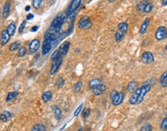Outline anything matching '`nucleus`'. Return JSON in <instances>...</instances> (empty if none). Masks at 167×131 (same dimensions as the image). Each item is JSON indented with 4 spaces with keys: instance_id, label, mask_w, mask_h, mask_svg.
Segmentation results:
<instances>
[{
    "instance_id": "nucleus-47",
    "label": "nucleus",
    "mask_w": 167,
    "mask_h": 131,
    "mask_svg": "<svg viewBox=\"0 0 167 131\" xmlns=\"http://www.w3.org/2000/svg\"><path fill=\"white\" fill-rule=\"evenodd\" d=\"M166 50H167V44H166Z\"/></svg>"
},
{
    "instance_id": "nucleus-12",
    "label": "nucleus",
    "mask_w": 167,
    "mask_h": 131,
    "mask_svg": "<svg viewBox=\"0 0 167 131\" xmlns=\"http://www.w3.org/2000/svg\"><path fill=\"white\" fill-rule=\"evenodd\" d=\"M10 6H11V4H10V1L7 0L5 3L4 5H3V16L4 19H6L8 18V16H10Z\"/></svg>"
},
{
    "instance_id": "nucleus-33",
    "label": "nucleus",
    "mask_w": 167,
    "mask_h": 131,
    "mask_svg": "<svg viewBox=\"0 0 167 131\" xmlns=\"http://www.w3.org/2000/svg\"><path fill=\"white\" fill-rule=\"evenodd\" d=\"M43 0H33V6L36 10H38L41 6Z\"/></svg>"
},
{
    "instance_id": "nucleus-9",
    "label": "nucleus",
    "mask_w": 167,
    "mask_h": 131,
    "mask_svg": "<svg viewBox=\"0 0 167 131\" xmlns=\"http://www.w3.org/2000/svg\"><path fill=\"white\" fill-rule=\"evenodd\" d=\"M70 46H71V44L69 41H64V43H62L60 45L59 48H58V50L60 53L62 57L64 56H66L67 52L69 50V48H70Z\"/></svg>"
},
{
    "instance_id": "nucleus-14",
    "label": "nucleus",
    "mask_w": 167,
    "mask_h": 131,
    "mask_svg": "<svg viewBox=\"0 0 167 131\" xmlns=\"http://www.w3.org/2000/svg\"><path fill=\"white\" fill-rule=\"evenodd\" d=\"M106 86L104 84H101L98 87H96L95 89H92L93 90V93L94 96H100V95L103 94L106 90Z\"/></svg>"
},
{
    "instance_id": "nucleus-27",
    "label": "nucleus",
    "mask_w": 167,
    "mask_h": 131,
    "mask_svg": "<svg viewBox=\"0 0 167 131\" xmlns=\"http://www.w3.org/2000/svg\"><path fill=\"white\" fill-rule=\"evenodd\" d=\"M125 33H124L121 32V31L118 30V31L116 32L115 36V38L116 41L118 43L121 42V41L122 40L123 38H124V37H125Z\"/></svg>"
},
{
    "instance_id": "nucleus-19",
    "label": "nucleus",
    "mask_w": 167,
    "mask_h": 131,
    "mask_svg": "<svg viewBox=\"0 0 167 131\" xmlns=\"http://www.w3.org/2000/svg\"><path fill=\"white\" fill-rule=\"evenodd\" d=\"M42 99L44 102H48L52 99V93L51 91H47L43 93L42 95Z\"/></svg>"
},
{
    "instance_id": "nucleus-6",
    "label": "nucleus",
    "mask_w": 167,
    "mask_h": 131,
    "mask_svg": "<svg viewBox=\"0 0 167 131\" xmlns=\"http://www.w3.org/2000/svg\"><path fill=\"white\" fill-rule=\"evenodd\" d=\"M142 61L146 64H150L153 63L154 62V56L152 55V52H144L143 54V56H142Z\"/></svg>"
},
{
    "instance_id": "nucleus-5",
    "label": "nucleus",
    "mask_w": 167,
    "mask_h": 131,
    "mask_svg": "<svg viewBox=\"0 0 167 131\" xmlns=\"http://www.w3.org/2000/svg\"><path fill=\"white\" fill-rule=\"evenodd\" d=\"M155 37L157 40H162L167 38V30L165 27H160L155 33Z\"/></svg>"
},
{
    "instance_id": "nucleus-26",
    "label": "nucleus",
    "mask_w": 167,
    "mask_h": 131,
    "mask_svg": "<svg viewBox=\"0 0 167 131\" xmlns=\"http://www.w3.org/2000/svg\"><path fill=\"white\" fill-rule=\"evenodd\" d=\"M32 131H47V130H46V127H45L44 125H43V124L41 123H38L33 126Z\"/></svg>"
},
{
    "instance_id": "nucleus-39",
    "label": "nucleus",
    "mask_w": 167,
    "mask_h": 131,
    "mask_svg": "<svg viewBox=\"0 0 167 131\" xmlns=\"http://www.w3.org/2000/svg\"><path fill=\"white\" fill-rule=\"evenodd\" d=\"M0 120L1 121L4 122V123H7L9 119H8V117L5 116V114L3 113H0Z\"/></svg>"
},
{
    "instance_id": "nucleus-38",
    "label": "nucleus",
    "mask_w": 167,
    "mask_h": 131,
    "mask_svg": "<svg viewBox=\"0 0 167 131\" xmlns=\"http://www.w3.org/2000/svg\"><path fill=\"white\" fill-rule=\"evenodd\" d=\"M82 109H83V104L81 103L80 106H79L76 109H75V111H74V116H77L80 114V113L81 112V110H82Z\"/></svg>"
},
{
    "instance_id": "nucleus-17",
    "label": "nucleus",
    "mask_w": 167,
    "mask_h": 131,
    "mask_svg": "<svg viewBox=\"0 0 167 131\" xmlns=\"http://www.w3.org/2000/svg\"><path fill=\"white\" fill-rule=\"evenodd\" d=\"M101 84H102L101 79H100V78H94V79H92L90 81V82H89V87H90V89H95L96 87L100 85Z\"/></svg>"
},
{
    "instance_id": "nucleus-1",
    "label": "nucleus",
    "mask_w": 167,
    "mask_h": 131,
    "mask_svg": "<svg viewBox=\"0 0 167 131\" xmlns=\"http://www.w3.org/2000/svg\"><path fill=\"white\" fill-rule=\"evenodd\" d=\"M63 24H64V18L62 17L61 15H58L52 21L49 30L51 32L59 33Z\"/></svg>"
},
{
    "instance_id": "nucleus-31",
    "label": "nucleus",
    "mask_w": 167,
    "mask_h": 131,
    "mask_svg": "<svg viewBox=\"0 0 167 131\" xmlns=\"http://www.w3.org/2000/svg\"><path fill=\"white\" fill-rule=\"evenodd\" d=\"M152 9H153V4H152V3L148 2L146 5H145V9H144V12L145 13H149L150 12H152Z\"/></svg>"
},
{
    "instance_id": "nucleus-3",
    "label": "nucleus",
    "mask_w": 167,
    "mask_h": 131,
    "mask_svg": "<svg viewBox=\"0 0 167 131\" xmlns=\"http://www.w3.org/2000/svg\"><path fill=\"white\" fill-rule=\"evenodd\" d=\"M150 89H151L150 83H149L148 82H144L142 87L140 88V93H139V96H138V98L137 104L142 103V102L145 99V95L147 94L148 92H149Z\"/></svg>"
},
{
    "instance_id": "nucleus-15",
    "label": "nucleus",
    "mask_w": 167,
    "mask_h": 131,
    "mask_svg": "<svg viewBox=\"0 0 167 131\" xmlns=\"http://www.w3.org/2000/svg\"><path fill=\"white\" fill-rule=\"evenodd\" d=\"M150 20L149 18H146L145 20V21L143 22V23L142 24L140 27V30H139V33L141 34H145L146 31L148 30V27H149V25Z\"/></svg>"
},
{
    "instance_id": "nucleus-30",
    "label": "nucleus",
    "mask_w": 167,
    "mask_h": 131,
    "mask_svg": "<svg viewBox=\"0 0 167 131\" xmlns=\"http://www.w3.org/2000/svg\"><path fill=\"white\" fill-rule=\"evenodd\" d=\"M82 86H83V82H81V81H79L76 83V84L74 85V91L77 92V93H78L80 91H81V89H82Z\"/></svg>"
},
{
    "instance_id": "nucleus-40",
    "label": "nucleus",
    "mask_w": 167,
    "mask_h": 131,
    "mask_svg": "<svg viewBox=\"0 0 167 131\" xmlns=\"http://www.w3.org/2000/svg\"><path fill=\"white\" fill-rule=\"evenodd\" d=\"M3 114H5V116H7V117H8V119H12V117H13V115H12V114L11 113H10V112L6 111V110H5V111H3Z\"/></svg>"
},
{
    "instance_id": "nucleus-7",
    "label": "nucleus",
    "mask_w": 167,
    "mask_h": 131,
    "mask_svg": "<svg viewBox=\"0 0 167 131\" xmlns=\"http://www.w3.org/2000/svg\"><path fill=\"white\" fill-rule=\"evenodd\" d=\"M62 64V57L59 58V59L55 60L53 61V64L51 65V68H50V74L51 75H54L57 72V71L59 70L60 67Z\"/></svg>"
},
{
    "instance_id": "nucleus-24",
    "label": "nucleus",
    "mask_w": 167,
    "mask_h": 131,
    "mask_svg": "<svg viewBox=\"0 0 167 131\" xmlns=\"http://www.w3.org/2000/svg\"><path fill=\"white\" fill-rule=\"evenodd\" d=\"M138 83L136 82H131L128 85V87H127V89H128V91L130 92H134V91L138 89Z\"/></svg>"
},
{
    "instance_id": "nucleus-23",
    "label": "nucleus",
    "mask_w": 167,
    "mask_h": 131,
    "mask_svg": "<svg viewBox=\"0 0 167 131\" xmlns=\"http://www.w3.org/2000/svg\"><path fill=\"white\" fill-rule=\"evenodd\" d=\"M147 0H142L141 2L138 3V4L136 6V9L138 12H144V9H145V5L147 4Z\"/></svg>"
},
{
    "instance_id": "nucleus-36",
    "label": "nucleus",
    "mask_w": 167,
    "mask_h": 131,
    "mask_svg": "<svg viewBox=\"0 0 167 131\" xmlns=\"http://www.w3.org/2000/svg\"><path fill=\"white\" fill-rule=\"evenodd\" d=\"M160 127L162 129V130L166 131L167 130V119L166 118H164L162 119V123H161V125H160Z\"/></svg>"
},
{
    "instance_id": "nucleus-21",
    "label": "nucleus",
    "mask_w": 167,
    "mask_h": 131,
    "mask_svg": "<svg viewBox=\"0 0 167 131\" xmlns=\"http://www.w3.org/2000/svg\"><path fill=\"white\" fill-rule=\"evenodd\" d=\"M20 47H21V42L20 40H17V41H15V42L11 44V45L10 46V51H15V50L20 49Z\"/></svg>"
},
{
    "instance_id": "nucleus-16",
    "label": "nucleus",
    "mask_w": 167,
    "mask_h": 131,
    "mask_svg": "<svg viewBox=\"0 0 167 131\" xmlns=\"http://www.w3.org/2000/svg\"><path fill=\"white\" fill-rule=\"evenodd\" d=\"M52 109H53V111H54V113L55 115V117L57 118V120H60L62 118L61 109H60L57 106H52Z\"/></svg>"
},
{
    "instance_id": "nucleus-43",
    "label": "nucleus",
    "mask_w": 167,
    "mask_h": 131,
    "mask_svg": "<svg viewBox=\"0 0 167 131\" xmlns=\"http://www.w3.org/2000/svg\"><path fill=\"white\" fill-rule=\"evenodd\" d=\"M162 5H163V6L167 5V0H162Z\"/></svg>"
},
{
    "instance_id": "nucleus-32",
    "label": "nucleus",
    "mask_w": 167,
    "mask_h": 131,
    "mask_svg": "<svg viewBox=\"0 0 167 131\" xmlns=\"http://www.w3.org/2000/svg\"><path fill=\"white\" fill-rule=\"evenodd\" d=\"M27 50L26 48L25 47H20V49H19V51H18V55H19V57H24L26 54Z\"/></svg>"
},
{
    "instance_id": "nucleus-45",
    "label": "nucleus",
    "mask_w": 167,
    "mask_h": 131,
    "mask_svg": "<svg viewBox=\"0 0 167 131\" xmlns=\"http://www.w3.org/2000/svg\"><path fill=\"white\" fill-rule=\"evenodd\" d=\"M108 2H110V3H113V2H115V0H108Z\"/></svg>"
},
{
    "instance_id": "nucleus-35",
    "label": "nucleus",
    "mask_w": 167,
    "mask_h": 131,
    "mask_svg": "<svg viewBox=\"0 0 167 131\" xmlns=\"http://www.w3.org/2000/svg\"><path fill=\"white\" fill-rule=\"evenodd\" d=\"M90 114H91V109H89V108H85V109H83V111H82V116H83L84 118H88L89 116H90Z\"/></svg>"
},
{
    "instance_id": "nucleus-8",
    "label": "nucleus",
    "mask_w": 167,
    "mask_h": 131,
    "mask_svg": "<svg viewBox=\"0 0 167 131\" xmlns=\"http://www.w3.org/2000/svg\"><path fill=\"white\" fill-rule=\"evenodd\" d=\"M40 47V42L38 39H34L31 41L29 46V50L31 54H34L36 52L38 51Z\"/></svg>"
},
{
    "instance_id": "nucleus-37",
    "label": "nucleus",
    "mask_w": 167,
    "mask_h": 131,
    "mask_svg": "<svg viewBox=\"0 0 167 131\" xmlns=\"http://www.w3.org/2000/svg\"><path fill=\"white\" fill-rule=\"evenodd\" d=\"M26 21H23V22L20 24V27L18 29V33H22L23 32V30H24L25 28H26Z\"/></svg>"
},
{
    "instance_id": "nucleus-41",
    "label": "nucleus",
    "mask_w": 167,
    "mask_h": 131,
    "mask_svg": "<svg viewBox=\"0 0 167 131\" xmlns=\"http://www.w3.org/2000/svg\"><path fill=\"white\" fill-rule=\"evenodd\" d=\"M33 18H34V16H33V14H32V13H30V14H28V15L26 16L27 20H32Z\"/></svg>"
},
{
    "instance_id": "nucleus-13",
    "label": "nucleus",
    "mask_w": 167,
    "mask_h": 131,
    "mask_svg": "<svg viewBox=\"0 0 167 131\" xmlns=\"http://www.w3.org/2000/svg\"><path fill=\"white\" fill-rule=\"evenodd\" d=\"M139 93H140V89H137L134 92H133L132 96L130 97V99L128 100V102H129L130 105H135V104H137L138 98Z\"/></svg>"
},
{
    "instance_id": "nucleus-2",
    "label": "nucleus",
    "mask_w": 167,
    "mask_h": 131,
    "mask_svg": "<svg viewBox=\"0 0 167 131\" xmlns=\"http://www.w3.org/2000/svg\"><path fill=\"white\" fill-rule=\"evenodd\" d=\"M124 98H125V95L123 94L122 92H118L115 90H114L111 93V99L112 101V104L115 106L122 103Z\"/></svg>"
},
{
    "instance_id": "nucleus-22",
    "label": "nucleus",
    "mask_w": 167,
    "mask_h": 131,
    "mask_svg": "<svg viewBox=\"0 0 167 131\" xmlns=\"http://www.w3.org/2000/svg\"><path fill=\"white\" fill-rule=\"evenodd\" d=\"M18 95H19V92L16 91L9 92L7 95V96H6V99H5V100H6V102L12 101L13 99H15L18 96Z\"/></svg>"
},
{
    "instance_id": "nucleus-29",
    "label": "nucleus",
    "mask_w": 167,
    "mask_h": 131,
    "mask_svg": "<svg viewBox=\"0 0 167 131\" xmlns=\"http://www.w3.org/2000/svg\"><path fill=\"white\" fill-rule=\"evenodd\" d=\"M60 57H62L61 55H60V51L58 50V49L56 50L52 54L51 57H50V58H51V60L54 61H55V60H57L59 59V58H60Z\"/></svg>"
},
{
    "instance_id": "nucleus-42",
    "label": "nucleus",
    "mask_w": 167,
    "mask_h": 131,
    "mask_svg": "<svg viewBox=\"0 0 167 131\" xmlns=\"http://www.w3.org/2000/svg\"><path fill=\"white\" fill-rule=\"evenodd\" d=\"M39 28V26H34V27H33L30 29V31H31V32H36V31L38 30Z\"/></svg>"
},
{
    "instance_id": "nucleus-44",
    "label": "nucleus",
    "mask_w": 167,
    "mask_h": 131,
    "mask_svg": "<svg viewBox=\"0 0 167 131\" xmlns=\"http://www.w3.org/2000/svg\"><path fill=\"white\" fill-rule=\"evenodd\" d=\"M30 8H31L30 7V5H26V6L25 7V10H26V12H29L30 10Z\"/></svg>"
},
{
    "instance_id": "nucleus-11",
    "label": "nucleus",
    "mask_w": 167,
    "mask_h": 131,
    "mask_svg": "<svg viewBox=\"0 0 167 131\" xmlns=\"http://www.w3.org/2000/svg\"><path fill=\"white\" fill-rule=\"evenodd\" d=\"M10 39V34L8 33L7 30H4L2 31L1 34H0V44L2 46H5L7 44V43L9 42V40Z\"/></svg>"
},
{
    "instance_id": "nucleus-20",
    "label": "nucleus",
    "mask_w": 167,
    "mask_h": 131,
    "mask_svg": "<svg viewBox=\"0 0 167 131\" xmlns=\"http://www.w3.org/2000/svg\"><path fill=\"white\" fill-rule=\"evenodd\" d=\"M160 84L162 87L167 88V72H165L162 73V74L160 77Z\"/></svg>"
},
{
    "instance_id": "nucleus-28",
    "label": "nucleus",
    "mask_w": 167,
    "mask_h": 131,
    "mask_svg": "<svg viewBox=\"0 0 167 131\" xmlns=\"http://www.w3.org/2000/svg\"><path fill=\"white\" fill-rule=\"evenodd\" d=\"M64 83H65V81H64V78L62 77H59L57 79V81H56V82H55V85L58 89H60V88L64 86Z\"/></svg>"
},
{
    "instance_id": "nucleus-48",
    "label": "nucleus",
    "mask_w": 167,
    "mask_h": 131,
    "mask_svg": "<svg viewBox=\"0 0 167 131\" xmlns=\"http://www.w3.org/2000/svg\"><path fill=\"white\" fill-rule=\"evenodd\" d=\"M166 119H167V113H166Z\"/></svg>"
},
{
    "instance_id": "nucleus-25",
    "label": "nucleus",
    "mask_w": 167,
    "mask_h": 131,
    "mask_svg": "<svg viewBox=\"0 0 167 131\" xmlns=\"http://www.w3.org/2000/svg\"><path fill=\"white\" fill-rule=\"evenodd\" d=\"M118 30L121 31V32L124 33H126L127 30H128V24L126 23H120L118 26Z\"/></svg>"
},
{
    "instance_id": "nucleus-4",
    "label": "nucleus",
    "mask_w": 167,
    "mask_h": 131,
    "mask_svg": "<svg viewBox=\"0 0 167 131\" xmlns=\"http://www.w3.org/2000/svg\"><path fill=\"white\" fill-rule=\"evenodd\" d=\"M92 27V23H91L90 18L88 16H84L83 17L81 18L79 20L78 27L82 30H88Z\"/></svg>"
},
{
    "instance_id": "nucleus-46",
    "label": "nucleus",
    "mask_w": 167,
    "mask_h": 131,
    "mask_svg": "<svg viewBox=\"0 0 167 131\" xmlns=\"http://www.w3.org/2000/svg\"><path fill=\"white\" fill-rule=\"evenodd\" d=\"M77 131H83V130H82V129H81V128H80Z\"/></svg>"
},
{
    "instance_id": "nucleus-18",
    "label": "nucleus",
    "mask_w": 167,
    "mask_h": 131,
    "mask_svg": "<svg viewBox=\"0 0 167 131\" xmlns=\"http://www.w3.org/2000/svg\"><path fill=\"white\" fill-rule=\"evenodd\" d=\"M7 30L8 33L10 34V37H12L13 35L15 34L16 30V24L13 22H12L11 23H10V25L7 27Z\"/></svg>"
},
{
    "instance_id": "nucleus-34",
    "label": "nucleus",
    "mask_w": 167,
    "mask_h": 131,
    "mask_svg": "<svg viewBox=\"0 0 167 131\" xmlns=\"http://www.w3.org/2000/svg\"><path fill=\"white\" fill-rule=\"evenodd\" d=\"M152 126L150 123H146L145 125L141 127L140 131H152Z\"/></svg>"
},
{
    "instance_id": "nucleus-10",
    "label": "nucleus",
    "mask_w": 167,
    "mask_h": 131,
    "mask_svg": "<svg viewBox=\"0 0 167 131\" xmlns=\"http://www.w3.org/2000/svg\"><path fill=\"white\" fill-rule=\"evenodd\" d=\"M81 4V0H72L71 2V4H70V6H69L68 12H67V14H70V13H73L76 11Z\"/></svg>"
}]
</instances>
